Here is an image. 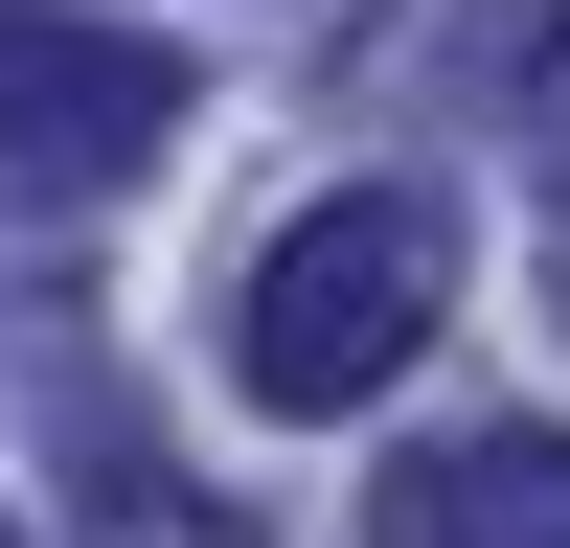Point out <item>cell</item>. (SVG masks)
Segmentation results:
<instances>
[{
    "mask_svg": "<svg viewBox=\"0 0 570 548\" xmlns=\"http://www.w3.org/2000/svg\"><path fill=\"white\" fill-rule=\"evenodd\" d=\"M411 343H434V206H411V183L297 206L252 252V297H228V389H252V411H365Z\"/></svg>",
    "mask_w": 570,
    "mask_h": 548,
    "instance_id": "6da1fadb",
    "label": "cell"
},
{
    "mask_svg": "<svg viewBox=\"0 0 570 548\" xmlns=\"http://www.w3.org/2000/svg\"><path fill=\"white\" fill-rule=\"evenodd\" d=\"M365 548H570V434H456L365 480Z\"/></svg>",
    "mask_w": 570,
    "mask_h": 548,
    "instance_id": "3957f363",
    "label": "cell"
},
{
    "mask_svg": "<svg viewBox=\"0 0 570 548\" xmlns=\"http://www.w3.org/2000/svg\"><path fill=\"white\" fill-rule=\"evenodd\" d=\"M183 137V46L91 0H0V206H115Z\"/></svg>",
    "mask_w": 570,
    "mask_h": 548,
    "instance_id": "7a4b0ae2",
    "label": "cell"
}]
</instances>
